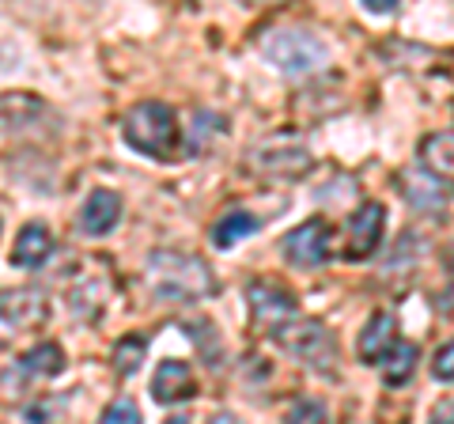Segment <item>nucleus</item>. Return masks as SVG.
Returning <instances> with one entry per match:
<instances>
[{"instance_id":"a211bd4d","label":"nucleus","mask_w":454,"mask_h":424,"mask_svg":"<svg viewBox=\"0 0 454 424\" xmlns=\"http://www.w3.org/2000/svg\"><path fill=\"white\" fill-rule=\"evenodd\" d=\"M20 367L27 375H42V379H53V375H61L65 372V352L57 342H38L35 349H27L23 352V360Z\"/></svg>"},{"instance_id":"2eb2a0df","label":"nucleus","mask_w":454,"mask_h":424,"mask_svg":"<svg viewBox=\"0 0 454 424\" xmlns=\"http://www.w3.org/2000/svg\"><path fill=\"white\" fill-rule=\"evenodd\" d=\"M402 190H405V201L420 212H443L447 208V193L439 190V178H432V175L409 171V175H402Z\"/></svg>"},{"instance_id":"393cba45","label":"nucleus","mask_w":454,"mask_h":424,"mask_svg":"<svg viewBox=\"0 0 454 424\" xmlns=\"http://www.w3.org/2000/svg\"><path fill=\"white\" fill-rule=\"evenodd\" d=\"M50 417H53V402H38V405H31V409H27V420H35V424L50 420Z\"/></svg>"},{"instance_id":"5701e85b","label":"nucleus","mask_w":454,"mask_h":424,"mask_svg":"<svg viewBox=\"0 0 454 424\" xmlns=\"http://www.w3.org/2000/svg\"><path fill=\"white\" fill-rule=\"evenodd\" d=\"M432 375H435V383H454V337H450L447 345L435 349V357H432Z\"/></svg>"},{"instance_id":"4be33fe9","label":"nucleus","mask_w":454,"mask_h":424,"mask_svg":"<svg viewBox=\"0 0 454 424\" xmlns=\"http://www.w3.org/2000/svg\"><path fill=\"white\" fill-rule=\"evenodd\" d=\"M98 424H145V417H140V409H137V402H129V398H118L103 417H98Z\"/></svg>"},{"instance_id":"6ab92c4d","label":"nucleus","mask_w":454,"mask_h":424,"mask_svg":"<svg viewBox=\"0 0 454 424\" xmlns=\"http://www.w3.org/2000/svg\"><path fill=\"white\" fill-rule=\"evenodd\" d=\"M417 360H420V349H417L413 342H397L390 357L382 360V383H387V387H402V383H409V379H413Z\"/></svg>"},{"instance_id":"9d476101","label":"nucleus","mask_w":454,"mask_h":424,"mask_svg":"<svg viewBox=\"0 0 454 424\" xmlns=\"http://www.w3.org/2000/svg\"><path fill=\"white\" fill-rule=\"evenodd\" d=\"M197 394V375L186 360H163L152 375V398L160 405H175V402H190Z\"/></svg>"},{"instance_id":"a878e982","label":"nucleus","mask_w":454,"mask_h":424,"mask_svg":"<svg viewBox=\"0 0 454 424\" xmlns=\"http://www.w3.org/2000/svg\"><path fill=\"white\" fill-rule=\"evenodd\" d=\"M360 4H364L367 12H375V16H379V12L387 16V12H394V8H397V0H360Z\"/></svg>"},{"instance_id":"20e7f679","label":"nucleus","mask_w":454,"mask_h":424,"mask_svg":"<svg viewBox=\"0 0 454 424\" xmlns=\"http://www.w3.org/2000/svg\"><path fill=\"white\" fill-rule=\"evenodd\" d=\"M280 345L292 352V357H300L303 364H310L318 372H330V367H337V342H333V334L322 326V322L315 318H295L288 322L280 334Z\"/></svg>"},{"instance_id":"7ed1b4c3","label":"nucleus","mask_w":454,"mask_h":424,"mask_svg":"<svg viewBox=\"0 0 454 424\" xmlns=\"http://www.w3.org/2000/svg\"><path fill=\"white\" fill-rule=\"evenodd\" d=\"M262 53H265V61L284 76L315 73V68H322L325 58H330L325 42L315 31H303V27H280V31L265 35Z\"/></svg>"},{"instance_id":"39448f33","label":"nucleus","mask_w":454,"mask_h":424,"mask_svg":"<svg viewBox=\"0 0 454 424\" xmlns=\"http://www.w3.org/2000/svg\"><path fill=\"white\" fill-rule=\"evenodd\" d=\"M247 303H250V318L258 322V326L280 334L288 322H295V295L277 285V280L269 277H258L247 285Z\"/></svg>"},{"instance_id":"cd10ccee","label":"nucleus","mask_w":454,"mask_h":424,"mask_svg":"<svg viewBox=\"0 0 454 424\" xmlns=\"http://www.w3.org/2000/svg\"><path fill=\"white\" fill-rule=\"evenodd\" d=\"M167 424H190V417H170Z\"/></svg>"},{"instance_id":"0eeeda50","label":"nucleus","mask_w":454,"mask_h":424,"mask_svg":"<svg viewBox=\"0 0 454 424\" xmlns=\"http://www.w3.org/2000/svg\"><path fill=\"white\" fill-rule=\"evenodd\" d=\"M382 232H387V208L379 201H364L356 212L348 216L345 228V258L348 262H364L382 247Z\"/></svg>"},{"instance_id":"f03ea898","label":"nucleus","mask_w":454,"mask_h":424,"mask_svg":"<svg viewBox=\"0 0 454 424\" xmlns=\"http://www.w3.org/2000/svg\"><path fill=\"white\" fill-rule=\"evenodd\" d=\"M121 137H125V145L137 148L140 155H148V160H167L178 145V118L167 103L145 98V103L125 110Z\"/></svg>"},{"instance_id":"9b49d317","label":"nucleus","mask_w":454,"mask_h":424,"mask_svg":"<svg viewBox=\"0 0 454 424\" xmlns=\"http://www.w3.org/2000/svg\"><path fill=\"white\" fill-rule=\"evenodd\" d=\"M394 345H397V322H394V315H390V310H375V315L364 322L360 342H356L360 360L364 364H382L394 352Z\"/></svg>"},{"instance_id":"bb28decb","label":"nucleus","mask_w":454,"mask_h":424,"mask_svg":"<svg viewBox=\"0 0 454 424\" xmlns=\"http://www.w3.org/2000/svg\"><path fill=\"white\" fill-rule=\"evenodd\" d=\"M208 424H243V420H239L235 413H212Z\"/></svg>"},{"instance_id":"dca6fc26","label":"nucleus","mask_w":454,"mask_h":424,"mask_svg":"<svg viewBox=\"0 0 454 424\" xmlns=\"http://www.w3.org/2000/svg\"><path fill=\"white\" fill-rule=\"evenodd\" d=\"M106 295H110V285L98 277H83L80 285L68 288V310L76 318H95L98 310L106 307Z\"/></svg>"},{"instance_id":"f257e3e1","label":"nucleus","mask_w":454,"mask_h":424,"mask_svg":"<svg viewBox=\"0 0 454 424\" xmlns=\"http://www.w3.org/2000/svg\"><path fill=\"white\" fill-rule=\"evenodd\" d=\"M148 280L155 295L170 303H197L216 292V277H212L205 258L182 250H155L148 258Z\"/></svg>"},{"instance_id":"aec40b11","label":"nucleus","mask_w":454,"mask_h":424,"mask_svg":"<svg viewBox=\"0 0 454 424\" xmlns=\"http://www.w3.org/2000/svg\"><path fill=\"white\" fill-rule=\"evenodd\" d=\"M145 357H148V337L145 334H125V337H118V345H114L110 364H114L118 375H133L137 367L145 364Z\"/></svg>"},{"instance_id":"412c9836","label":"nucleus","mask_w":454,"mask_h":424,"mask_svg":"<svg viewBox=\"0 0 454 424\" xmlns=\"http://www.w3.org/2000/svg\"><path fill=\"white\" fill-rule=\"evenodd\" d=\"M330 413L318 398H295V405L284 413V424H325Z\"/></svg>"},{"instance_id":"f8f14e48","label":"nucleus","mask_w":454,"mask_h":424,"mask_svg":"<svg viewBox=\"0 0 454 424\" xmlns=\"http://www.w3.org/2000/svg\"><path fill=\"white\" fill-rule=\"evenodd\" d=\"M118 220H121V193L114 190H95L80 208V232L95 239L110 235L118 228Z\"/></svg>"},{"instance_id":"f3484780","label":"nucleus","mask_w":454,"mask_h":424,"mask_svg":"<svg viewBox=\"0 0 454 424\" xmlns=\"http://www.w3.org/2000/svg\"><path fill=\"white\" fill-rule=\"evenodd\" d=\"M258 232V216L254 212H243V208H235V212H223V216L212 224V247H220V250H231L239 239H247Z\"/></svg>"},{"instance_id":"4468645a","label":"nucleus","mask_w":454,"mask_h":424,"mask_svg":"<svg viewBox=\"0 0 454 424\" xmlns=\"http://www.w3.org/2000/svg\"><path fill=\"white\" fill-rule=\"evenodd\" d=\"M53 254V235L42 228V224H27V228L16 235V247H12V265L20 270H38Z\"/></svg>"},{"instance_id":"423d86ee","label":"nucleus","mask_w":454,"mask_h":424,"mask_svg":"<svg viewBox=\"0 0 454 424\" xmlns=\"http://www.w3.org/2000/svg\"><path fill=\"white\" fill-rule=\"evenodd\" d=\"M333 247V232L325 220H307L300 224L295 232H288L280 239V254L284 262L295 265V270H315V265H325L330 262V250Z\"/></svg>"},{"instance_id":"ddd939ff","label":"nucleus","mask_w":454,"mask_h":424,"mask_svg":"<svg viewBox=\"0 0 454 424\" xmlns=\"http://www.w3.org/2000/svg\"><path fill=\"white\" fill-rule=\"evenodd\" d=\"M420 163L424 171L439 182H450L454 186V130L443 133H428L420 140Z\"/></svg>"},{"instance_id":"6e6552de","label":"nucleus","mask_w":454,"mask_h":424,"mask_svg":"<svg viewBox=\"0 0 454 424\" xmlns=\"http://www.w3.org/2000/svg\"><path fill=\"white\" fill-rule=\"evenodd\" d=\"M247 167L265 178H303L315 167V160L300 145H269V148H254Z\"/></svg>"},{"instance_id":"b1692460","label":"nucleus","mask_w":454,"mask_h":424,"mask_svg":"<svg viewBox=\"0 0 454 424\" xmlns=\"http://www.w3.org/2000/svg\"><path fill=\"white\" fill-rule=\"evenodd\" d=\"M432 424H454V398H443V402L435 405Z\"/></svg>"},{"instance_id":"1a4fd4ad","label":"nucleus","mask_w":454,"mask_h":424,"mask_svg":"<svg viewBox=\"0 0 454 424\" xmlns=\"http://www.w3.org/2000/svg\"><path fill=\"white\" fill-rule=\"evenodd\" d=\"M50 318V300L38 288H16L4 292V330L23 334V330H38Z\"/></svg>"}]
</instances>
